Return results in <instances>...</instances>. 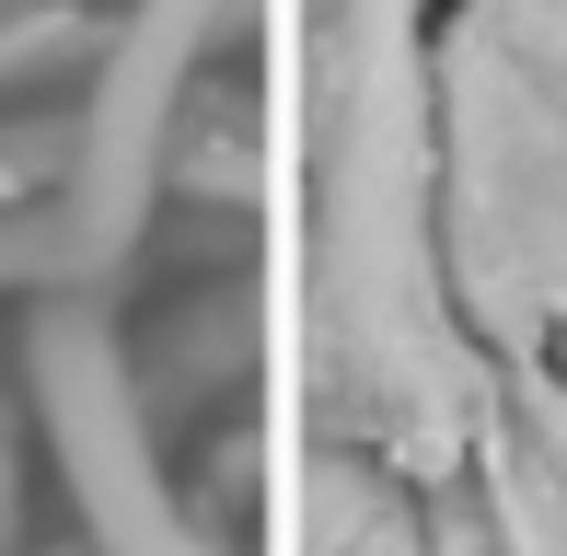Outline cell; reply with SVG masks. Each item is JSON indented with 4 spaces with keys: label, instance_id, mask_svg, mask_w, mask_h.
Masks as SVG:
<instances>
[{
    "label": "cell",
    "instance_id": "6da1fadb",
    "mask_svg": "<svg viewBox=\"0 0 567 556\" xmlns=\"http://www.w3.org/2000/svg\"><path fill=\"white\" fill-rule=\"evenodd\" d=\"M313 12V406L324 441L463 487L509 371L452 313L429 220V35L417 0H301Z\"/></svg>",
    "mask_w": 567,
    "mask_h": 556
},
{
    "label": "cell",
    "instance_id": "7a4b0ae2",
    "mask_svg": "<svg viewBox=\"0 0 567 556\" xmlns=\"http://www.w3.org/2000/svg\"><path fill=\"white\" fill-rule=\"evenodd\" d=\"M429 220L452 313L522 371L567 337V0H463L429 35Z\"/></svg>",
    "mask_w": 567,
    "mask_h": 556
},
{
    "label": "cell",
    "instance_id": "3957f363",
    "mask_svg": "<svg viewBox=\"0 0 567 556\" xmlns=\"http://www.w3.org/2000/svg\"><path fill=\"white\" fill-rule=\"evenodd\" d=\"M463 487H486L498 556H567V371L556 360H522L498 383Z\"/></svg>",
    "mask_w": 567,
    "mask_h": 556
},
{
    "label": "cell",
    "instance_id": "277c9868",
    "mask_svg": "<svg viewBox=\"0 0 567 556\" xmlns=\"http://www.w3.org/2000/svg\"><path fill=\"white\" fill-rule=\"evenodd\" d=\"M313 556H441L429 545V522H417V487H405L394 464H371V452H324V475H313Z\"/></svg>",
    "mask_w": 567,
    "mask_h": 556
},
{
    "label": "cell",
    "instance_id": "5b68a950",
    "mask_svg": "<svg viewBox=\"0 0 567 556\" xmlns=\"http://www.w3.org/2000/svg\"><path fill=\"white\" fill-rule=\"evenodd\" d=\"M556 348H567V337H556Z\"/></svg>",
    "mask_w": 567,
    "mask_h": 556
}]
</instances>
